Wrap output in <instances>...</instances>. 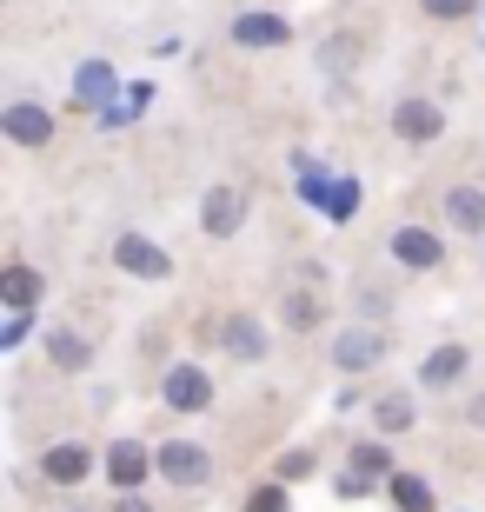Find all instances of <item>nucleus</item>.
<instances>
[{
    "mask_svg": "<svg viewBox=\"0 0 485 512\" xmlns=\"http://www.w3.org/2000/svg\"><path fill=\"white\" fill-rule=\"evenodd\" d=\"M346 459H353V473H359V479H392V453H386V446H373V439H359Z\"/></svg>",
    "mask_w": 485,
    "mask_h": 512,
    "instance_id": "22",
    "label": "nucleus"
},
{
    "mask_svg": "<svg viewBox=\"0 0 485 512\" xmlns=\"http://www.w3.org/2000/svg\"><path fill=\"white\" fill-rule=\"evenodd\" d=\"M306 473H313V453H286V466H280V486H286V479H306Z\"/></svg>",
    "mask_w": 485,
    "mask_h": 512,
    "instance_id": "26",
    "label": "nucleus"
},
{
    "mask_svg": "<svg viewBox=\"0 0 485 512\" xmlns=\"http://www.w3.org/2000/svg\"><path fill=\"white\" fill-rule=\"evenodd\" d=\"M432 20H466V14H479V0H419Z\"/></svg>",
    "mask_w": 485,
    "mask_h": 512,
    "instance_id": "24",
    "label": "nucleus"
},
{
    "mask_svg": "<svg viewBox=\"0 0 485 512\" xmlns=\"http://www.w3.org/2000/svg\"><path fill=\"white\" fill-rule=\"evenodd\" d=\"M113 87H120V74H113L107 60H87L74 74V94H80V107H100V100H113Z\"/></svg>",
    "mask_w": 485,
    "mask_h": 512,
    "instance_id": "18",
    "label": "nucleus"
},
{
    "mask_svg": "<svg viewBox=\"0 0 485 512\" xmlns=\"http://www.w3.org/2000/svg\"><path fill=\"white\" fill-rule=\"evenodd\" d=\"M466 419H472V426H485V393H479V399L466 406Z\"/></svg>",
    "mask_w": 485,
    "mask_h": 512,
    "instance_id": "28",
    "label": "nucleus"
},
{
    "mask_svg": "<svg viewBox=\"0 0 485 512\" xmlns=\"http://www.w3.org/2000/svg\"><path fill=\"white\" fill-rule=\"evenodd\" d=\"M113 266H120V273H133V280H173V253L167 247H153L147 233H120V240H113Z\"/></svg>",
    "mask_w": 485,
    "mask_h": 512,
    "instance_id": "2",
    "label": "nucleus"
},
{
    "mask_svg": "<svg viewBox=\"0 0 485 512\" xmlns=\"http://www.w3.org/2000/svg\"><path fill=\"white\" fill-rule=\"evenodd\" d=\"M200 227H206V240H233V233L246 227V187H213L206 193Z\"/></svg>",
    "mask_w": 485,
    "mask_h": 512,
    "instance_id": "5",
    "label": "nucleus"
},
{
    "mask_svg": "<svg viewBox=\"0 0 485 512\" xmlns=\"http://www.w3.org/2000/svg\"><path fill=\"white\" fill-rule=\"evenodd\" d=\"M246 512H293V499H286V486L273 479V486H253V493H246Z\"/></svg>",
    "mask_w": 485,
    "mask_h": 512,
    "instance_id": "23",
    "label": "nucleus"
},
{
    "mask_svg": "<svg viewBox=\"0 0 485 512\" xmlns=\"http://www.w3.org/2000/svg\"><path fill=\"white\" fill-rule=\"evenodd\" d=\"M466 366H472V346L446 340V346H432L426 360H419V386H426V393H439V386H459V380H466Z\"/></svg>",
    "mask_w": 485,
    "mask_h": 512,
    "instance_id": "8",
    "label": "nucleus"
},
{
    "mask_svg": "<svg viewBox=\"0 0 485 512\" xmlns=\"http://www.w3.org/2000/svg\"><path fill=\"white\" fill-rule=\"evenodd\" d=\"M40 293H47V280H40L34 266H7V273H0V300H7V313H34Z\"/></svg>",
    "mask_w": 485,
    "mask_h": 512,
    "instance_id": "16",
    "label": "nucleus"
},
{
    "mask_svg": "<svg viewBox=\"0 0 485 512\" xmlns=\"http://www.w3.org/2000/svg\"><path fill=\"white\" fill-rule=\"evenodd\" d=\"M40 473L54 479V486H80V479L94 473V453H87L80 439H67V446H54V453L40 459Z\"/></svg>",
    "mask_w": 485,
    "mask_h": 512,
    "instance_id": "13",
    "label": "nucleus"
},
{
    "mask_svg": "<svg viewBox=\"0 0 485 512\" xmlns=\"http://www.w3.org/2000/svg\"><path fill=\"white\" fill-rule=\"evenodd\" d=\"M47 353H54L60 373H87V366H94V346L80 340V333H67V326H60V333H47Z\"/></svg>",
    "mask_w": 485,
    "mask_h": 512,
    "instance_id": "19",
    "label": "nucleus"
},
{
    "mask_svg": "<svg viewBox=\"0 0 485 512\" xmlns=\"http://www.w3.org/2000/svg\"><path fill=\"white\" fill-rule=\"evenodd\" d=\"M446 220L459 233H479L485 240V187H446Z\"/></svg>",
    "mask_w": 485,
    "mask_h": 512,
    "instance_id": "15",
    "label": "nucleus"
},
{
    "mask_svg": "<svg viewBox=\"0 0 485 512\" xmlns=\"http://www.w3.org/2000/svg\"><path fill=\"white\" fill-rule=\"evenodd\" d=\"M220 346L233 353V360H266V326H260V313H226V320H220Z\"/></svg>",
    "mask_w": 485,
    "mask_h": 512,
    "instance_id": "10",
    "label": "nucleus"
},
{
    "mask_svg": "<svg viewBox=\"0 0 485 512\" xmlns=\"http://www.w3.org/2000/svg\"><path fill=\"white\" fill-rule=\"evenodd\" d=\"M74 512H87V506H74Z\"/></svg>",
    "mask_w": 485,
    "mask_h": 512,
    "instance_id": "29",
    "label": "nucleus"
},
{
    "mask_svg": "<svg viewBox=\"0 0 485 512\" xmlns=\"http://www.w3.org/2000/svg\"><path fill=\"white\" fill-rule=\"evenodd\" d=\"M160 399H167L173 413H206L213 406V380H206L200 366H173L167 380H160Z\"/></svg>",
    "mask_w": 485,
    "mask_h": 512,
    "instance_id": "6",
    "label": "nucleus"
},
{
    "mask_svg": "<svg viewBox=\"0 0 485 512\" xmlns=\"http://www.w3.org/2000/svg\"><path fill=\"white\" fill-rule=\"evenodd\" d=\"M113 512H153V506H147L140 493H120V506H113Z\"/></svg>",
    "mask_w": 485,
    "mask_h": 512,
    "instance_id": "27",
    "label": "nucleus"
},
{
    "mask_svg": "<svg viewBox=\"0 0 485 512\" xmlns=\"http://www.w3.org/2000/svg\"><path fill=\"white\" fill-rule=\"evenodd\" d=\"M386 360V333L379 326H346L333 340V366L339 373H366V366H379Z\"/></svg>",
    "mask_w": 485,
    "mask_h": 512,
    "instance_id": "4",
    "label": "nucleus"
},
{
    "mask_svg": "<svg viewBox=\"0 0 485 512\" xmlns=\"http://www.w3.org/2000/svg\"><path fill=\"white\" fill-rule=\"evenodd\" d=\"M326 207H333V220H346V213L359 207V193H353V180H339V187H333V200H326Z\"/></svg>",
    "mask_w": 485,
    "mask_h": 512,
    "instance_id": "25",
    "label": "nucleus"
},
{
    "mask_svg": "<svg viewBox=\"0 0 485 512\" xmlns=\"http://www.w3.org/2000/svg\"><path fill=\"white\" fill-rule=\"evenodd\" d=\"M0 133H7L14 147H47V140H54V114L34 107V100H14V107L0 114Z\"/></svg>",
    "mask_w": 485,
    "mask_h": 512,
    "instance_id": "7",
    "label": "nucleus"
},
{
    "mask_svg": "<svg viewBox=\"0 0 485 512\" xmlns=\"http://www.w3.org/2000/svg\"><path fill=\"white\" fill-rule=\"evenodd\" d=\"M147 473H160V466H153V453L140 446V439H120V446H107V479L120 486V493H133Z\"/></svg>",
    "mask_w": 485,
    "mask_h": 512,
    "instance_id": "11",
    "label": "nucleus"
},
{
    "mask_svg": "<svg viewBox=\"0 0 485 512\" xmlns=\"http://www.w3.org/2000/svg\"><path fill=\"white\" fill-rule=\"evenodd\" d=\"M386 493H392V506H399V512H432V506H439V499H432V486L419 473H392Z\"/></svg>",
    "mask_w": 485,
    "mask_h": 512,
    "instance_id": "20",
    "label": "nucleus"
},
{
    "mask_svg": "<svg viewBox=\"0 0 485 512\" xmlns=\"http://www.w3.org/2000/svg\"><path fill=\"white\" fill-rule=\"evenodd\" d=\"M392 133H399V140H406V147H426V140H439V133H446V114H439V100H399V107H392Z\"/></svg>",
    "mask_w": 485,
    "mask_h": 512,
    "instance_id": "3",
    "label": "nucleus"
},
{
    "mask_svg": "<svg viewBox=\"0 0 485 512\" xmlns=\"http://www.w3.org/2000/svg\"><path fill=\"white\" fill-rule=\"evenodd\" d=\"M359 54H366V40H359V34H333V40H319V74L346 80V74L359 67Z\"/></svg>",
    "mask_w": 485,
    "mask_h": 512,
    "instance_id": "17",
    "label": "nucleus"
},
{
    "mask_svg": "<svg viewBox=\"0 0 485 512\" xmlns=\"http://www.w3.org/2000/svg\"><path fill=\"white\" fill-rule=\"evenodd\" d=\"M392 260H399V266H419V273H432V266L446 260V240H439L432 227H399V233H392Z\"/></svg>",
    "mask_w": 485,
    "mask_h": 512,
    "instance_id": "9",
    "label": "nucleus"
},
{
    "mask_svg": "<svg viewBox=\"0 0 485 512\" xmlns=\"http://www.w3.org/2000/svg\"><path fill=\"white\" fill-rule=\"evenodd\" d=\"M233 40H240V47H286V40H293V27H286V14L253 7V14L233 20Z\"/></svg>",
    "mask_w": 485,
    "mask_h": 512,
    "instance_id": "12",
    "label": "nucleus"
},
{
    "mask_svg": "<svg viewBox=\"0 0 485 512\" xmlns=\"http://www.w3.org/2000/svg\"><path fill=\"white\" fill-rule=\"evenodd\" d=\"M153 466H160L167 486H206V479H213V453H206L200 439H167V446L153 453Z\"/></svg>",
    "mask_w": 485,
    "mask_h": 512,
    "instance_id": "1",
    "label": "nucleus"
},
{
    "mask_svg": "<svg viewBox=\"0 0 485 512\" xmlns=\"http://www.w3.org/2000/svg\"><path fill=\"white\" fill-rule=\"evenodd\" d=\"M280 320L293 326V333H313V326L326 320V293H319V286H286V300H280Z\"/></svg>",
    "mask_w": 485,
    "mask_h": 512,
    "instance_id": "14",
    "label": "nucleus"
},
{
    "mask_svg": "<svg viewBox=\"0 0 485 512\" xmlns=\"http://www.w3.org/2000/svg\"><path fill=\"white\" fill-rule=\"evenodd\" d=\"M373 419H379V433H406L412 419V393H379V406H373Z\"/></svg>",
    "mask_w": 485,
    "mask_h": 512,
    "instance_id": "21",
    "label": "nucleus"
}]
</instances>
